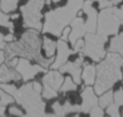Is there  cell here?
I'll return each instance as SVG.
<instances>
[{
	"label": "cell",
	"mask_w": 123,
	"mask_h": 117,
	"mask_svg": "<svg viewBox=\"0 0 123 117\" xmlns=\"http://www.w3.org/2000/svg\"><path fill=\"white\" fill-rule=\"evenodd\" d=\"M41 45L42 41L40 39L39 31L35 29H28L24 31L18 41L6 42L5 46V59H11L13 57H23L30 62H35L43 68L51 67L53 63V57L43 58L41 55Z\"/></svg>",
	"instance_id": "obj_1"
},
{
	"label": "cell",
	"mask_w": 123,
	"mask_h": 117,
	"mask_svg": "<svg viewBox=\"0 0 123 117\" xmlns=\"http://www.w3.org/2000/svg\"><path fill=\"white\" fill-rule=\"evenodd\" d=\"M5 92L11 94L17 104H19L25 111L27 116H47L46 104L42 100V85L39 82H28L19 88L15 85L0 83Z\"/></svg>",
	"instance_id": "obj_2"
},
{
	"label": "cell",
	"mask_w": 123,
	"mask_h": 117,
	"mask_svg": "<svg viewBox=\"0 0 123 117\" xmlns=\"http://www.w3.org/2000/svg\"><path fill=\"white\" fill-rule=\"evenodd\" d=\"M123 57L118 53L110 52L99 62L97 67V76L94 82V91L97 94L111 89L116 82L122 79Z\"/></svg>",
	"instance_id": "obj_3"
},
{
	"label": "cell",
	"mask_w": 123,
	"mask_h": 117,
	"mask_svg": "<svg viewBox=\"0 0 123 117\" xmlns=\"http://www.w3.org/2000/svg\"><path fill=\"white\" fill-rule=\"evenodd\" d=\"M83 1L85 0H68L65 6L46 12L45 22L42 23V31L59 37L63 29L71 23L77 12L82 9Z\"/></svg>",
	"instance_id": "obj_4"
},
{
	"label": "cell",
	"mask_w": 123,
	"mask_h": 117,
	"mask_svg": "<svg viewBox=\"0 0 123 117\" xmlns=\"http://www.w3.org/2000/svg\"><path fill=\"white\" fill-rule=\"evenodd\" d=\"M45 6V0H28V3L21 6V13L23 17V25L28 29L42 30V15L41 10Z\"/></svg>",
	"instance_id": "obj_5"
},
{
	"label": "cell",
	"mask_w": 123,
	"mask_h": 117,
	"mask_svg": "<svg viewBox=\"0 0 123 117\" xmlns=\"http://www.w3.org/2000/svg\"><path fill=\"white\" fill-rule=\"evenodd\" d=\"M122 21L115 12V6L101 9L98 13V23H97V34L101 36L116 35L119 31V25Z\"/></svg>",
	"instance_id": "obj_6"
},
{
	"label": "cell",
	"mask_w": 123,
	"mask_h": 117,
	"mask_svg": "<svg viewBox=\"0 0 123 117\" xmlns=\"http://www.w3.org/2000/svg\"><path fill=\"white\" fill-rule=\"evenodd\" d=\"M85 37V47L82 54L91 58L93 62H100L106 55L105 43L107 37L101 36L97 33H86Z\"/></svg>",
	"instance_id": "obj_7"
},
{
	"label": "cell",
	"mask_w": 123,
	"mask_h": 117,
	"mask_svg": "<svg viewBox=\"0 0 123 117\" xmlns=\"http://www.w3.org/2000/svg\"><path fill=\"white\" fill-rule=\"evenodd\" d=\"M15 69L21 75V79L25 82H28L29 80H33L39 73L46 71V68L41 67L40 64H31L29 59L23 57L18 58V63Z\"/></svg>",
	"instance_id": "obj_8"
},
{
	"label": "cell",
	"mask_w": 123,
	"mask_h": 117,
	"mask_svg": "<svg viewBox=\"0 0 123 117\" xmlns=\"http://www.w3.org/2000/svg\"><path fill=\"white\" fill-rule=\"evenodd\" d=\"M83 63H85L83 54L80 53L79 58L75 62H67L64 65H62L58 70L60 73H68L73 77L74 82L79 86L82 82V76L81 75H82V65H83Z\"/></svg>",
	"instance_id": "obj_9"
},
{
	"label": "cell",
	"mask_w": 123,
	"mask_h": 117,
	"mask_svg": "<svg viewBox=\"0 0 123 117\" xmlns=\"http://www.w3.org/2000/svg\"><path fill=\"white\" fill-rule=\"evenodd\" d=\"M55 59L53 61V63L51 64V68L52 69H59L62 65H64L68 59H69V57L74 53V49H71L68 45V42L65 40H62L59 39L57 41V48H55Z\"/></svg>",
	"instance_id": "obj_10"
},
{
	"label": "cell",
	"mask_w": 123,
	"mask_h": 117,
	"mask_svg": "<svg viewBox=\"0 0 123 117\" xmlns=\"http://www.w3.org/2000/svg\"><path fill=\"white\" fill-rule=\"evenodd\" d=\"M81 10L87 15V21H85V25H86L87 33H97L98 12H97V10L93 6V1L92 0H85Z\"/></svg>",
	"instance_id": "obj_11"
},
{
	"label": "cell",
	"mask_w": 123,
	"mask_h": 117,
	"mask_svg": "<svg viewBox=\"0 0 123 117\" xmlns=\"http://www.w3.org/2000/svg\"><path fill=\"white\" fill-rule=\"evenodd\" d=\"M64 81V76L59 70L52 69L42 77V88H48L59 92Z\"/></svg>",
	"instance_id": "obj_12"
},
{
	"label": "cell",
	"mask_w": 123,
	"mask_h": 117,
	"mask_svg": "<svg viewBox=\"0 0 123 117\" xmlns=\"http://www.w3.org/2000/svg\"><path fill=\"white\" fill-rule=\"evenodd\" d=\"M70 33H69V36H68V41L74 45L79 39H82L87 30H86V25H85V19L82 16H77L75 17L71 23H70Z\"/></svg>",
	"instance_id": "obj_13"
},
{
	"label": "cell",
	"mask_w": 123,
	"mask_h": 117,
	"mask_svg": "<svg viewBox=\"0 0 123 117\" xmlns=\"http://www.w3.org/2000/svg\"><path fill=\"white\" fill-rule=\"evenodd\" d=\"M81 99H82V103L80 105L81 112L87 113L94 106L98 105V97L92 86H86V88H83V91L81 93Z\"/></svg>",
	"instance_id": "obj_14"
},
{
	"label": "cell",
	"mask_w": 123,
	"mask_h": 117,
	"mask_svg": "<svg viewBox=\"0 0 123 117\" xmlns=\"http://www.w3.org/2000/svg\"><path fill=\"white\" fill-rule=\"evenodd\" d=\"M18 80H21V75L17 73L15 68H11L4 63L0 65V83H7Z\"/></svg>",
	"instance_id": "obj_15"
},
{
	"label": "cell",
	"mask_w": 123,
	"mask_h": 117,
	"mask_svg": "<svg viewBox=\"0 0 123 117\" xmlns=\"http://www.w3.org/2000/svg\"><path fill=\"white\" fill-rule=\"evenodd\" d=\"M82 81L86 86H92L95 82L97 76V67L93 64H83L82 68Z\"/></svg>",
	"instance_id": "obj_16"
},
{
	"label": "cell",
	"mask_w": 123,
	"mask_h": 117,
	"mask_svg": "<svg viewBox=\"0 0 123 117\" xmlns=\"http://www.w3.org/2000/svg\"><path fill=\"white\" fill-rule=\"evenodd\" d=\"M42 48H43V52H45V55L47 58H51L54 55L55 53V48H57V42L48 39L47 36H43L42 39Z\"/></svg>",
	"instance_id": "obj_17"
},
{
	"label": "cell",
	"mask_w": 123,
	"mask_h": 117,
	"mask_svg": "<svg viewBox=\"0 0 123 117\" xmlns=\"http://www.w3.org/2000/svg\"><path fill=\"white\" fill-rule=\"evenodd\" d=\"M123 46V33H117L110 41L109 45V52H115L118 53L119 49Z\"/></svg>",
	"instance_id": "obj_18"
},
{
	"label": "cell",
	"mask_w": 123,
	"mask_h": 117,
	"mask_svg": "<svg viewBox=\"0 0 123 117\" xmlns=\"http://www.w3.org/2000/svg\"><path fill=\"white\" fill-rule=\"evenodd\" d=\"M19 0H0V10L5 13L13 12L18 6Z\"/></svg>",
	"instance_id": "obj_19"
},
{
	"label": "cell",
	"mask_w": 123,
	"mask_h": 117,
	"mask_svg": "<svg viewBox=\"0 0 123 117\" xmlns=\"http://www.w3.org/2000/svg\"><path fill=\"white\" fill-rule=\"evenodd\" d=\"M111 103H113V93L110 89L100 94V98L98 99L99 106H101L103 109H106V106H109Z\"/></svg>",
	"instance_id": "obj_20"
},
{
	"label": "cell",
	"mask_w": 123,
	"mask_h": 117,
	"mask_svg": "<svg viewBox=\"0 0 123 117\" xmlns=\"http://www.w3.org/2000/svg\"><path fill=\"white\" fill-rule=\"evenodd\" d=\"M77 88V85L74 82L73 77H64V81H63V85H62L59 92L62 93H67V92H70V91H75Z\"/></svg>",
	"instance_id": "obj_21"
},
{
	"label": "cell",
	"mask_w": 123,
	"mask_h": 117,
	"mask_svg": "<svg viewBox=\"0 0 123 117\" xmlns=\"http://www.w3.org/2000/svg\"><path fill=\"white\" fill-rule=\"evenodd\" d=\"M15 103V99L11 94H9L7 92H5L1 87H0V105L3 106H6V105H10Z\"/></svg>",
	"instance_id": "obj_22"
},
{
	"label": "cell",
	"mask_w": 123,
	"mask_h": 117,
	"mask_svg": "<svg viewBox=\"0 0 123 117\" xmlns=\"http://www.w3.org/2000/svg\"><path fill=\"white\" fill-rule=\"evenodd\" d=\"M0 27H6L10 29V31L13 34V23L10 19V16L6 15L5 12H0Z\"/></svg>",
	"instance_id": "obj_23"
},
{
	"label": "cell",
	"mask_w": 123,
	"mask_h": 117,
	"mask_svg": "<svg viewBox=\"0 0 123 117\" xmlns=\"http://www.w3.org/2000/svg\"><path fill=\"white\" fill-rule=\"evenodd\" d=\"M92 1L98 3V6L100 9H106V7H111V6H115L122 3V0H92Z\"/></svg>",
	"instance_id": "obj_24"
},
{
	"label": "cell",
	"mask_w": 123,
	"mask_h": 117,
	"mask_svg": "<svg viewBox=\"0 0 123 117\" xmlns=\"http://www.w3.org/2000/svg\"><path fill=\"white\" fill-rule=\"evenodd\" d=\"M63 107H64V111L67 115L69 113H76V112H80V105H76V104H71L69 100H67L64 104H63Z\"/></svg>",
	"instance_id": "obj_25"
},
{
	"label": "cell",
	"mask_w": 123,
	"mask_h": 117,
	"mask_svg": "<svg viewBox=\"0 0 123 117\" xmlns=\"http://www.w3.org/2000/svg\"><path fill=\"white\" fill-rule=\"evenodd\" d=\"M52 111H53V116H65V111H64V107H63V104L59 103V101H55L53 103L52 105Z\"/></svg>",
	"instance_id": "obj_26"
},
{
	"label": "cell",
	"mask_w": 123,
	"mask_h": 117,
	"mask_svg": "<svg viewBox=\"0 0 123 117\" xmlns=\"http://www.w3.org/2000/svg\"><path fill=\"white\" fill-rule=\"evenodd\" d=\"M106 113L109 116H112V117H118L121 113H119V106L113 101L111 103L109 106H106Z\"/></svg>",
	"instance_id": "obj_27"
},
{
	"label": "cell",
	"mask_w": 123,
	"mask_h": 117,
	"mask_svg": "<svg viewBox=\"0 0 123 117\" xmlns=\"http://www.w3.org/2000/svg\"><path fill=\"white\" fill-rule=\"evenodd\" d=\"M113 101L118 106H123V88H119L113 93Z\"/></svg>",
	"instance_id": "obj_28"
},
{
	"label": "cell",
	"mask_w": 123,
	"mask_h": 117,
	"mask_svg": "<svg viewBox=\"0 0 123 117\" xmlns=\"http://www.w3.org/2000/svg\"><path fill=\"white\" fill-rule=\"evenodd\" d=\"M88 113H89V116H92V117H103V116H104V109H103L101 106H99V104H98V105L94 106Z\"/></svg>",
	"instance_id": "obj_29"
},
{
	"label": "cell",
	"mask_w": 123,
	"mask_h": 117,
	"mask_svg": "<svg viewBox=\"0 0 123 117\" xmlns=\"http://www.w3.org/2000/svg\"><path fill=\"white\" fill-rule=\"evenodd\" d=\"M74 53H82V51H83V47H85V40L83 39H79L74 45Z\"/></svg>",
	"instance_id": "obj_30"
},
{
	"label": "cell",
	"mask_w": 123,
	"mask_h": 117,
	"mask_svg": "<svg viewBox=\"0 0 123 117\" xmlns=\"http://www.w3.org/2000/svg\"><path fill=\"white\" fill-rule=\"evenodd\" d=\"M7 111H9V113H10L11 116H24L23 110L19 109V107H16V106H11V107H9Z\"/></svg>",
	"instance_id": "obj_31"
},
{
	"label": "cell",
	"mask_w": 123,
	"mask_h": 117,
	"mask_svg": "<svg viewBox=\"0 0 123 117\" xmlns=\"http://www.w3.org/2000/svg\"><path fill=\"white\" fill-rule=\"evenodd\" d=\"M69 33H70V28L69 27H65L64 29H63V31H62V34H60V39L62 40H65V41H68V36H69Z\"/></svg>",
	"instance_id": "obj_32"
},
{
	"label": "cell",
	"mask_w": 123,
	"mask_h": 117,
	"mask_svg": "<svg viewBox=\"0 0 123 117\" xmlns=\"http://www.w3.org/2000/svg\"><path fill=\"white\" fill-rule=\"evenodd\" d=\"M17 63H18V57H13V58H11V59L7 61L6 64H7L9 67H11V68H16Z\"/></svg>",
	"instance_id": "obj_33"
},
{
	"label": "cell",
	"mask_w": 123,
	"mask_h": 117,
	"mask_svg": "<svg viewBox=\"0 0 123 117\" xmlns=\"http://www.w3.org/2000/svg\"><path fill=\"white\" fill-rule=\"evenodd\" d=\"M115 12H116V15L121 18V21L123 19V5L121 6V7H115Z\"/></svg>",
	"instance_id": "obj_34"
},
{
	"label": "cell",
	"mask_w": 123,
	"mask_h": 117,
	"mask_svg": "<svg viewBox=\"0 0 123 117\" xmlns=\"http://www.w3.org/2000/svg\"><path fill=\"white\" fill-rule=\"evenodd\" d=\"M6 46V41H5V37L3 35V33H0V49H4Z\"/></svg>",
	"instance_id": "obj_35"
},
{
	"label": "cell",
	"mask_w": 123,
	"mask_h": 117,
	"mask_svg": "<svg viewBox=\"0 0 123 117\" xmlns=\"http://www.w3.org/2000/svg\"><path fill=\"white\" fill-rule=\"evenodd\" d=\"M5 62V52L3 49H0V65Z\"/></svg>",
	"instance_id": "obj_36"
},
{
	"label": "cell",
	"mask_w": 123,
	"mask_h": 117,
	"mask_svg": "<svg viewBox=\"0 0 123 117\" xmlns=\"http://www.w3.org/2000/svg\"><path fill=\"white\" fill-rule=\"evenodd\" d=\"M5 37V41L6 42H11V41H13L15 40V37H13V34L11 33V34H9V35H6V36H4Z\"/></svg>",
	"instance_id": "obj_37"
},
{
	"label": "cell",
	"mask_w": 123,
	"mask_h": 117,
	"mask_svg": "<svg viewBox=\"0 0 123 117\" xmlns=\"http://www.w3.org/2000/svg\"><path fill=\"white\" fill-rule=\"evenodd\" d=\"M5 111H6L5 106H3V105H0V116H5Z\"/></svg>",
	"instance_id": "obj_38"
},
{
	"label": "cell",
	"mask_w": 123,
	"mask_h": 117,
	"mask_svg": "<svg viewBox=\"0 0 123 117\" xmlns=\"http://www.w3.org/2000/svg\"><path fill=\"white\" fill-rule=\"evenodd\" d=\"M19 17V15H17V13H15V15H10V19L12 21V19H17Z\"/></svg>",
	"instance_id": "obj_39"
},
{
	"label": "cell",
	"mask_w": 123,
	"mask_h": 117,
	"mask_svg": "<svg viewBox=\"0 0 123 117\" xmlns=\"http://www.w3.org/2000/svg\"><path fill=\"white\" fill-rule=\"evenodd\" d=\"M118 54H121V55L123 57V46H122V48L119 49V52H118Z\"/></svg>",
	"instance_id": "obj_40"
},
{
	"label": "cell",
	"mask_w": 123,
	"mask_h": 117,
	"mask_svg": "<svg viewBox=\"0 0 123 117\" xmlns=\"http://www.w3.org/2000/svg\"><path fill=\"white\" fill-rule=\"evenodd\" d=\"M59 1H60V0H52L53 4H57V3H59Z\"/></svg>",
	"instance_id": "obj_41"
},
{
	"label": "cell",
	"mask_w": 123,
	"mask_h": 117,
	"mask_svg": "<svg viewBox=\"0 0 123 117\" xmlns=\"http://www.w3.org/2000/svg\"><path fill=\"white\" fill-rule=\"evenodd\" d=\"M122 24H123V19H122Z\"/></svg>",
	"instance_id": "obj_42"
},
{
	"label": "cell",
	"mask_w": 123,
	"mask_h": 117,
	"mask_svg": "<svg viewBox=\"0 0 123 117\" xmlns=\"http://www.w3.org/2000/svg\"><path fill=\"white\" fill-rule=\"evenodd\" d=\"M122 79H123V75H122Z\"/></svg>",
	"instance_id": "obj_43"
},
{
	"label": "cell",
	"mask_w": 123,
	"mask_h": 117,
	"mask_svg": "<svg viewBox=\"0 0 123 117\" xmlns=\"http://www.w3.org/2000/svg\"><path fill=\"white\" fill-rule=\"evenodd\" d=\"M122 115H123V113H122Z\"/></svg>",
	"instance_id": "obj_44"
}]
</instances>
